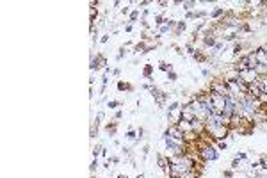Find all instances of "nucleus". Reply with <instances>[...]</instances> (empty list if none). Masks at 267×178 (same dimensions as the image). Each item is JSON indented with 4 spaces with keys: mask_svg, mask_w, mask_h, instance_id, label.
<instances>
[{
    "mask_svg": "<svg viewBox=\"0 0 267 178\" xmlns=\"http://www.w3.org/2000/svg\"><path fill=\"white\" fill-rule=\"evenodd\" d=\"M148 14H150V11H148V9H144V11H142V20H146Z\"/></svg>",
    "mask_w": 267,
    "mask_h": 178,
    "instance_id": "79ce46f5",
    "label": "nucleus"
},
{
    "mask_svg": "<svg viewBox=\"0 0 267 178\" xmlns=\"http://www.w3.org/2000/svg\"><path fill=\"white\" fill-rule=\"evenodd\" d=\"M150 2H148V0H142V2H139V5H142V7H144V5H148Z\"/></svg>",
    "mask_w": 267,
    "mask_h": 178,
    "instance_id": "37998d69",
    "label": "nucleus"
},
{
    "mask_svg": "<svg viewBox=\"0 0 267 178\" xmlns=\"http://www.w3.org/2000/svg\"><path fill=\"white\" fill-rule=\"evenodd\" d=\"M121 118H123V110H118L116 112V119H121Z\"/></svg>",
    "mask_w": 267,
    "mask_h": 178,
    "instance_id": "a19ab883",
    "label": "nucleus"
},
{
    "mask_svg": "<svg viewBox=\"0 0 267 178\" xmlns=\"http://www.w3.org/2000/svg\"><path fill=\"white\" fill-rule=\"evenodd\" d=\"M194 118V112H192V109H191V105L187 103V105H182V119L183 121H192Z\"/></svg>",
    "mask_w": 267,
    "mask_h": 178,
    "instance_id": "20e7f679",
    "label": "nucleus"
},
{
    "mask_svg": "<svg viewBox=\"0 0 267 178\" xmlns=\"http://www.w3.org/2000/svg\"><path fill=\"white\" fill-rule=\"evenodd\" d=\"M164 22H166V18H164L162 14H157V16H155V25H157V27H162Z\"/></svg>",
    "mask_w": 267,
    "mask_h": 178,
    "instance_id": "6ab92c4d",
    "label": "nucleus"
},
{
    "mask_svg": "<svg viewBox=\"0 0 267 178\" xmlns=\"http://www.w3.org/2000/svg\"><path fill=\"white\" fill-rule=\"evenodd\" d=\"M201 75H203V77H208V75H210V71L205 68V70H201Z\"/></svg>",
    "mask_w": 267,
    "mask_h": 178,
    "instance_id": "58836bf2",
    "label": "nucleus"
},
{
    "mask_svg": "<svg viewBox=\"0 0 267 178\" xmlns=\"http://www.w3.org/2000/svg\"><path fill=\"white\" fill-rule=\"evenodd\" d=\"M136 135H137V132H136V130H128L125 137H127V139H136Z\"/></svg>",
    "mask_w": 267,
    "mask_h": 178,
    "instance_id": "2f4dec72",
    "label": "nucleus"
},
{
    "mask_svg": "<svg viewBox=\"0 0 267 178\" xmlns=\"http://www.w3.org/2000/svg\"><path fill=\"white\" fill-rule=\"evenodd\" d=\"M151 73H153V66H151V64H146L144 70H142V75H144V78H150V82H153Z\"/></svg>",
    "mask_w": 267,
    "mask_h": 178,
    "instance_id": "9d476101",
    "label": "nucleus"
},
{
    "mask_svg": "<svg viewBox=\"0 0 267 178\" xmlns=\"http://www.w3.org/2000/svg\"><path fill=\"white\" fill-rule=\"evenodd\" d=\"M137 18H139V11L136 9V11H132L130 13V23H134V22H137Z\"/></svg>",
    "mask_w": 267,
    "mask_h": 178,
    "instance_id": "393cba45",
    "label": "nucleus"
},
{
    "mask_svg": "<svg viewBox=\"0 0 267 178\" xmlns=\"http://www.w3.org/2000/svg\"><path fill=\"white\" fill-rule=\"evenodd\" d=\"M215 148L217 150H226L228 144H226V141H215Z\"/></svg>",
    "mask_w": 267,
    "mask_h": 178,
    "instance_id": "4be33fe9",
    "label": "nucleus"
},
{
    "mask_svg": "<svg viewBox=\"0 0 267 178\" xmlns=\"http://www.w3.org/2000/svg\"><path fill=\"white\" fill-rule=\"evenodd\" d=\"M182 178H198V173H196V169H192V171H189V173H185Z\"/></svg>",
    "mask_w": 267,
    "mask_h": 178,
    "instance_id": "bb28decb",
    "label": "nucleus"
},
{
    "mask_svg": "<svg viewBox=\"0 0 267 178\" xmlns=\"http://www.w3.org/2000/svg\"><path fill=\"white\" fill-rule=\"evenodd\" d=\"M246 57H248V68H249V70H255L256 66H258V59H256L255 50H253V52H249V54L246 55Z\"/></svg>",
    "mask_w": 267,
    "mask_h": 178,
    "instance_id": "423d86ee",
    "label": "nucleus"
},
{
    "mask_svg": "<svg viewBox=\"0 0 267 178\" xmlns=\"http://www.w3.org/2000/svg\"><path fill=\"white\" fill-rule=\"evenodd\" d=\"M136 178H144V175H142V173H141V175H137Z\"/></svg>",
    "mask_w": 267,
    "mask_h": 178,
    "instance_id": "49530a36",
    "label": "nucleus"
},
{
    "mask_svg": "<svg viewBox=\"0 0 267 178\" xmlns=\"http://www.w3.org/2000/svg\"><path fill=\"white\" fill-rule=\"evenodd\" d=\"M182 7L189 13V11H192V9L196 7V2H194V0H189V2H182Z\"/></svg>",
    "mask_w": 267,
    "mask_h": 178,
    "instance_id": "2eb2a0df",
    "label": "nucleus"
},
{
    "mask_svg": "<svg viewBox=\"0 0 267 178\" xmlns=\"http://www.w3.org/2000/svg\"><path fill=\"white\" fill-rule=\"evenodd\" d=\"M233 173H235L233 169H224V171H223V176H224V178H233Z\"/></svg>",
    "mask_w": 267,
    "mask_h": 178,
    "instance_id": "c756f323",
    "label": "nucleus"
},
{
    "mask_svg": "<svg viewBox=\"0 0 267 178\" xmlns=\"http://www.w3.org/2000/svg\"><path fill=\"white\" fill-rule=\"evenodd\" d=\"M142 153H144V157H146V155L150 153V144H146V146H144V148H142Z\"/></svg>",
    "mask_w": 267,
    "mask_h": 178,
    "instance_id": "4c0bfd02",
    "label": "nucleus"
},
{
    "mask_svg": "<svg viewBox=\"0 0 267 178\" xmlns=\"http://www.w3.org/2000/svg\"><path fill=\"white\" fill-rule=\"evenodd\" d=\"M208 13L207 11H194V18H207Z\"/></svg>",
    "mask_w": 267,
    "mask_h": 178,
    "instance_id": "a878e982",
    "label": "nucleus"
},
{
    "mask_svg": "<svg viewBox=\"0 0 267 178\" xmlns=\"http://www.w3.org/2000/svg\"><path fill=\"white\" fill-rule=\"evenodd\" d=\"M125 55H127V50H125V46H121V48H119V54H118V57H116V59H118V61H121Z\"/></svg>",
    "mask_w": 267,
    "mask_h": 178,
    "instance_id": "7c9ffc66",
    "label": "nucleus"
},
{
    "mask_svg": "<svg viewBox=\"0 0 267 178\" xmlns=\"http://www.w3.org/2000/svg\"><path fill=\"white\" fill-rule=\"evenodd\" d=\"M180 109V102H171L169 105H168V112H173V110H176Z\"/></svg>",
    "mask_w": 267,
    "mask_h": 178,
    "instance_id": "a211bd4d",
    "label": "nucleus"
},
{
    "mask_svg": "<svg viewBox=\"0 0 267 178\" xmlns=\"http://www.w3.org/2000/svg\"><path fill=\"white\" fill-rule=\"evenodd\" d=\"M119 105H121V102H118V100H110V102L107 103L109 109H116V107H119Z\"/></svg>",
    "mask_w": 267,
    "mask_h": 178,
    "instance_id": "b1692460",
    "label": "nucleus"
},
{
    "mask_svg": "<svg viewBox=\"0 0 267 178\" xmlns=\"http://www.w3.org/2000/svg\"><path fill=\"white\" fill-rule=\"evenodd\" d=\"M224 14H226V13H224V7H215L214 11L210 13V18H221Z\"/></svg>",
    "mask_w": 267,
    "mask_h": 178,
    "instance_id": "9b49d317",
    "label": "nucleus"
},
{
    "mask_svg": "<svg viewBox=\"0 0 267 178\" xmlns=\"http://www.w3.org/2000/svg\"><path fill=\"white\" fill-rule=\"evenodd\" d=\"M125 30H127V32H130V30H132V23H128V25L125 27Z\"/></svg>",
    "mask_w": 267,
    "mask_h": 178,
    "instance_id": "c03bdc74",
    "label": "nucleus"
},
{
    "mask_svg": "<svg viewBox=\"0 0 267 178\" xmlns=\"http://www.w3.org/2000/svg\"><path fill=\"white\" fill-rule=\"evenodd\" d=\"M144 50H146V45H144V41H141V43L134 45V52H137V54H142Z\"/></svg>",
    "mask_w": 267,
    "mask_h": 178,
    "instance_id": "dca6fc26",
    "label": "nucleus"
},
{
    "mask_svg": "<svg viewBox=\"0 0 267 178\" xmlns=\"http://www.w3.org/2000/svg\"><path fill=\"white\" fill-rule=\"evenodd\" d=\"M191 127H192V132H196L198 135H201V134L205 132V121H201V119H196V118H194V119L191 121Z\"/></svg>",
    "mask_w": 267,
    "mask_h": 178,
    "instance_id": "39448f33",
    "label": "nucleus"
},
{
    "mask_svg": "<svg viewBox=\"0 0 267 178\" xmlns=\"http://www.w3.org/2000/svg\"><path fill=\"white\" fill-rule=\"evenodd\" d=\"M240 50H242V45H240V43H235V46H233V55H239Z\"/></svg>",
    "mask_w": 267,
    "mask_h": 178,
    "instance_id": "c85d7f7f",
    "label": "nucleus"
},
{
    "mask_svg": "<svg viewBox=\"0 0 267 178\" xmlns=\"http://www.w3.org/2000/svg\"><path fill=\"white\" fill-rule=\"evenodd\" d=\"M239 75H240V78H242V82L246 84V86H249V84H253V82L258 80V75H256L255 70H246V71L239 73Z\"/></svg>",
    "mask_w": 267,
    "mask_h": 178,
    "instance_id": "f03ea898",
    "label": "nucleus"
},
{
    "mask_svg": "<svg viewBox=\"0 0 267 178\" xmlns=\"http://www.w3.org/2000/svg\"><path fill=\"white\" fill-rule=\"evenodd\" d=\"M192 57H194V61H196V62H207L208 61V57L205 55V54H201L200 50H196V54H194Z\"/></svg>",
    "mask_w": 267,
    "mask_h": 178,
    "instance_id": "ddd939ff",
    "label": "nucleus"
},
{
    "mask_svg": "<svg viewBox=\"0 0 267 178\" xmlns=\"http://www.w3.org/2000/svg\"><path fill=\"white\" fill-rule=\"evenodd\" d=\"M203 38V43H205V46H210V48H214L215 46V38H212V36H201Z\"/></svg>",
    "mask_w": 267,
    "mask_h": 178,
    "instance_id": "1a4fd4ad",
    "label": "nucleus"
},
{
    "mask_svg": "<svg viewBox=\"0 0 267 178\" xmlns=\"http://www.w3.org/2000/svg\"><path fill=\"white\" fill-rule=\"evenodd\" d=\"M255 54H256V59H258V64H267V54L260 48H255Z\"/></svg>",
    "mask_w": 267,
    "mask_h": 178,
    "instance_id": "0eeeda50",
    "label": "nucleus"
},
{
    "mask_svg": "<svg viewBox=\"0 0 267 178\" xmlns=\"http://www.w3.org/2000/svg\"><path fill=\"white\" fill-rule=\"evenodd\" d=\"M104 64H107V59L101 55V54H98L96 57H91V70H93V71L95 70H100Z\"/></svg>",
    "mask_w": 267,
    "mask_h": 178,
    "instance_id": "7ed1b4c3",
    "label": "nucleus"
},
{
    "mask_svg": "<svg viewBox=\"0 0 267 178\" xmlns=\"http://www.w3.org/2000/svg\"><path fill=\"white\" fill-rule=\"evenodd\" d=\"M169 30H171V27H169L168 23H164L162 27H159V34H160V36H164L166 32H169Z\"/></svg>",
    "mask_w": 267,
    "mask_h": 178,
    "instance_id": "aec40b11",
    "label": "nucleus"
},
{
    "mask_svg": "<svg viewBox=\"0 0 267 178\" xmlns=\"http://www.w3.org/2000/svg\"><path fill=\"white\" fill-rule=\"evenodd\" d=\"M187 29V23H185V20H180V22H176V30H174V34H180V32H183V30Z\"/></svg>",
    "mask_w": 267,
    "mask_h": 178,
    "instance_id": "4468645a",
    "label": "nucleus"
},
{
    "mask_svg": "<svg viewBox=\"0 0 267 178\" xmlns=\"http://www.w3.org/2000/svg\"><path fill=\"white\" fill-rule=\"evenodd\" d=\"M100 41H101V43H107V41H109V34H105V36H101V39H100Z\"/></svg>",
    "mask_w": 267,
    "mask_h": 178,
    "instance_id": "ea45409f",
    "label": "nucleus"
},
{
    "mask_svg": "<svg viewBox=\"0 0 267 178\" xmlns=\"http://www.w3.org/2000/svg\"><path fill=\"white\" fill-rule=\"evenodd\" d=\"M116 128H118V125H116V123H112V125L109 123L107 127H105V130H107V132H109L110 135H114V134H116Z\"/></svg>",
    "mask_w": 267,
    "mask_h": 178,
    "instance_id": "f3484780",
    "label": "nucleus"
},
{
    "mask_svg": "<svg viewBox=\"0 0 267 178\" xmlns=\"http://www.w3.org/2000/svg\"><path fill=\"white\" fill-rule=\"evenodd\" d=\"M132 89H134V86H130L128 82H123V80L118 82V91H132Z\"/></svg>",
    "mask_w": 267,
    "mask_h": 178,
    "instance_id": "f8f14e48",
    "label": "nucleus"
},
{
    "mask_svg": "<svg viewBox=\"0 0 267 178\" xmlns=\"http://www.w3.org/2000/svg\"><path fill=\"white\" fill-rule=\"evenodd\" d=\"M176 127H178V128H180V130H182L183 134H187V132H192V127H191V121H183V119H182V121H180V123L176 125Z\"/></svg>",
    "mask_w": 267,
    "mask_h": 178,
    "instance_id": "6e6552de",
    "label": "nucleus"
},
{
    "mask_svg": "<svg viewBox=\"0 0 267 178\" xmlns=\"http://www.w3.org/2000/svg\"><path fill=\"white\" fill-rule=\"evenodd\" d=\"M185 18H187V20H194V11H189V13H185Z\"/></svg>",
    "mask_w": 267,
    "mask_h": 178,
    "instance_id": "c9c22d12",
    "label": "nucleus"
},
{
    "mask_svg": "<svg viewBox=\"0 0 267 178\" xmlns=\"http://www.w3.org/2000/svg\"><path fill=\"white\" fill-rule=\"evenodd\" d=\"M109 162H114V164H118V162H119V157H116V155H114V157H110V159H109Z\"/></svg>",
    "mask_w": 267,
    "mask_h": 178,
    "instance_id": "e433bc0d",
    "label": "nucleus"
},
{
    "mask_svg": "<svg viewBox=\"0 0 267 178\" xmlns=\"http://www.w3.org/2000/svg\"><path fill=\"white\" fill-rule=\"evenodd\" d=\"M159 68H160L162 71H171V66L168 64L166 61H160V62H159Z\"/></svg>",
    "mask_w": 267,
    "mask_h": 178,
    "instance_id": "412c9836",
    "label": "nucleus"
},
{
    "mask_svg": "<svg viewBox=\"0 0 267 178\" xmlns=\"http://www.w3.org/2000/svg\"><path fill=\"white\" fill-rule=\"evenodd\" d=\"M96 167H98V159H95V160H93V164L89 166V171H91V173H95Z\"/></svg>",
    "mask_w": 267,
    "mask_h": 178,
    "instance_id": "72a5a7b5",
    "label": "nucleus"
},
{
    "mask_svg": "<svg viewBox=\"0 0 267 178\" xmlns=\"http://www.w3.org/2000/svg\"><path fill=\"white\" fill-rule=\"evenodd\" d=\"M235 157H237V159H240V160H248V153H244V151H239Z\"/></svg>",
    "mask_w": 267,
    "mask_h": 178,
    "instance_id": "473e14b6",
    "label": "nucleus"
},
{
    "mask_svg": "<svg viewBox=\"0 0 267 178\" xmlns=\"http://www.w3.org/2000/svg\"><path fill=\"white\" fill-rule=\"evenodd\" d=\"M176 78H178V75H176V73H174L173 70L168 71V80H169V82H176Z\"/></svg>",
    "mask_w": 267,
    "mask_h": 178,
    "instance_id": "5701e85b",
    "label": "nucleus"
},
{
    "mask_svg": "<svg viewBox=\"0 0 267 178\" xmlns=\"http://www.w3.org/2000/svg\"><path fill=\"white\" fill-rule=\"evenodd\" d=\"M101 150H104L101 146H95V148H93V157H95V159H96L98 155H101Z\"/></svg>",
    "mask_w": 267,
    "mask_h": 178,
    "instance_id": "cd10ccee",
    "label": "nucleus"
},
{
    "mask_svg": "<svg viewBox=\"0 0 267 178\" xmlns=\"http://www.w3.org/2000/svg\"><path fill=\"white\" fill-rule=\"evenodd\" d=\"M210 91L212 93H217V95H223V96H232L230 95V89H228V86H226V80H215V82H212L210 84Z\"/></svg>",
    "mask_w": 267,
    "mask_h": 178,
    "instance_id": "f257e3e1",
    "label": "nucleus"
},
{
    "mask_svg": "<svg viewBox=\"0 0 267 178\" xmlns=\"http://www.w3.org/2000/svg\"><path fill=\"white\" fill-rule=\"evenodd\" d=\"M137 135H139V139H142V137H144V128H142V127L137 130Z\"/></svg>",
    "mask_w": 267,
    "mask_h": 178,
    "instance_id": "f704fd0d",
    "label": "nucleus"
},
{
    "mask_svg": "<svg viewBox=\"0 0 267 178\" xmlns=\"http://www.w3.org/2000/svg\"><path fill=\"white\" fill-rule=\"evenodd\" d=\"M262 50H264V52H265V54H267V43H265V45L262 46Z\"/></svg>",
    "mask_w": 267,
    "mask_h": 178,
    "instance_id": "a18cd8bd",
    "label": "nucleus"
}]
</instances>
